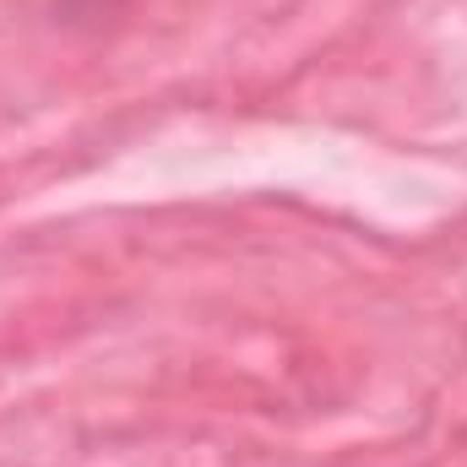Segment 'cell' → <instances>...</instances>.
Here are the masks:
<instances>
[{"label": "cell", "instance_id": "6da1fadb", "mask_svg": "<svg viewBox=\"0 0 467 467\" xmlns=\"http://www.w3.org/2000/svg\"><path fill=\"white\" fill-rule=\"evenodd\" d=\"M55 5H66L71 16H109L115 5H125V0H55Z\"/></svg>", "mask_w": 467, "mask_h": 467}]
</instances>
